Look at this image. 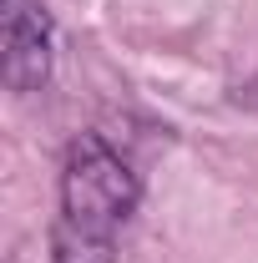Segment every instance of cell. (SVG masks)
<instances>
[{
	"label": "cell",
	"instance_id": "1",
	"mask_svg": "<svg viewBox=\"0 0 258 263\" xmlns=\"http://www.w3.org/2000/svg\"><path fill=\"white\" fill-rule=\"evenodd\" d=\"M137 208V172L122 152H112L97 132L76 137L61 167V233L81 238H112Z\"/></svg>",
	"mask_w": 258,
	"mask_h": 263
},
{
	"label": "cell",
	"instance_id": "2",
	"mask_svg": "<svg viewBox=\"0 0 258 263\" xmlns=\"http://www.w3.org/2000/svg\"><path fill=\"white\" fill-rule=\"evenodd\" d=\"M51 76V15L35 0H5V81L41 91Z\"/></svg>",
	"mask_w": 258,
	"mask_h": 263
}]
</instances>
